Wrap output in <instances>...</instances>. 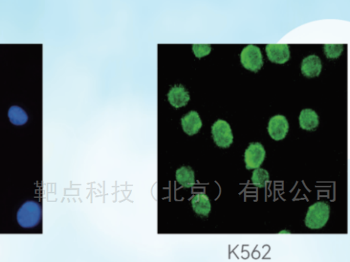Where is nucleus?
<instances>
[{"instance_id":"f257e3e1","label":"nucleus","mask_w":350,"mask_h":262,"mask_svg":"<svg viewBox=\"0 0 350 262\" xmlns=\"http://www.w3.org/2000/svg\"><path fill=\"white\" fill-rule=\"evenodd\" d=\"M331 207L325 202H318L309 207L305 218V225L311 229L322 228L330 217Z\"/></svg>"},{"instance_id":"f03ea898","label":"nucleus","mask_w":350,"mask_h":262,"mask_svg":"<svg viewBox=\"0 0 350 262\" xmlns=\"http://www.w3.org/2000/svg\"><path fill=\"white\" fill-rule=\"evenodd\" d=\"M42 218V208L37 203L26 202L17 212V221L22 227L30 228L36 226Z\"/></svg>"},{"instance_id":"7ed1b4c3","label":"nucleus","mask_w":350,"mask_h":262,"mask_svg":"<svg viewBox=\"0 0 350 262\" xmlns=\"http://www.w3.org/2000/svg\"><path fill=\"white\" fill-rule=\"evenodd\" d=\"M241 62L245 69L255 72L259 71L263 65V56L259 47L248 45L241 53Z\"/></svg>"},{"instance_id":"20e7f679","label":"nucleus","mask_w":350,"mask_h":262,"mask_svg":"<svg viewBox=\"0 0 350 262\" xmlns=\"http://www.w3.org/2000/svg\"><path fill=\"white\" fill-rule=\"evenodd\" d=\"M213 138L218 146L227 148L232 144L233 135L230 125L225 120H218L213 124Z\"/></svg>"},{"instance_id":"39448f33","label":"nucleus","mask_w":350,"mask_h":262,"mask_svg":"<svg viewBox=\"0 0 350 262\" xmlns=\"http://www.w3.org/2000/svg\"><path fill=\"white\" fill-rule=\"evenodd\" d=\"M265 157V150L261 143H251L245 151L244 161L247 169L259 168Z\"/></svg>"},{"instance_id":"423d86ee","label":"nucleus","mask_w":350,"mask_h":262,"mask_svg":"<svg viewBox=\"0 0 350 262\" xmlns=\"http://www.w3.org/2000/svg\"><path fill=\"white\" fill-rule=\"evenodd\" d=\"M268 132L270 137L276 141L282 140L286 137L289 130V123L285 117L277 115L270 119L268 124Z\"/></svg>"},{"instance_id":"0eeeda50","label":"nucleus","mask_w":350,"mask_h":262,"mask_svg":"<svg viewBox=\"0 0 350 262\" xmlns=\"http://www.w3.org/2000/svg\"><path fill=\"white\" fill-rule=\"evenodd\" d=\"M265 50L268 58L272 62L284 63L290 58V48L287 45H267Z\"/></svg>"},{"instance_id":"6e6552de","label":"nucleus","mask_w":350,"mask_h":262,"mask_svg":"<svg viewBox=\"0 0 350 262\" xmlns=\"http://www.w3.org/2000/svg\"><path fill=\"white\" fill-rule=\"evenodd\" d=\"M322 69L320 58L315 55H309L303 59L302 63V73L307 77L312 78L319 75Z\"/></svg>"},{"instance_id":"1a4fd4ad","label":"nucleus","mask_w":350,"mask_h":262,"mask_svg":"<svg viewBox=\"0 0 350 262\" xmlns=\"http://www.w3.org/2000/svg\"><path fill=\"white\" fill-rule=\"evenodd\" d=\"M168 98L171 105L175 108L186 106L190 99L189 94L183 85H175L168 94Z\"/></svg>"},{"instance_id":"9d476101","label":"nucleus","mask_w":350,"mask_h":262,"mask_svg":"<svg viewBox=\"0 0 350 262\" xmlns=\"http://www.w3.org/2000/svg\"><path fill=\"white\" fill-rule=\"evenodd\" d=\"M181 125L184 132L189 135H194L201 128L202 123L198 113L192 111L182 118Z\"/></svg>"},{"instance_id":"9b49d317","label":"nucleus","mask_w":350,"mask_h":262,"mask_svg":"<svg viewBox=\"0 0 350 262\" xmlns=\"http://www.w3.org/2000/svg\"><path fill=\"white\" fill-rule=\"evenodd\" d=\"M301 128L306 130H313L318 126L319 116L311 108L303 110L299 117Z\"/></svg>"},{"instance_id":"f8f14e48","label":"nucleus","mask_w":350,"mask_h":262,"mask_svg":"<svg viewBox=\"0 0 350 262\" xmlns=\"http://www.w3.org/2000/svg\"><path fill=\"white\" fill-rule=\"evenodd\" d=\"M192 206L194 212L201 216H208L211 211V203L208 196L204 193L195 194L192 200Z\"/></svg>"},{"instance_id":"ddd939ff","label":"nucleus","mask_w":350,"mask_h":262,"mask_svg":"<svg viewBox=\"0 0 350 262\" xmlns=\"http://www.w3.org/2000/svg\"><path fill=\"white\" fill-rule=\"evenodd\" d=\"M177 182L183 187L190 188L195 184V176L191 167H181L176 171Z\"/></svg>"},{"instance_id":"4468645a","label":"nucleus","mask_w":350,"mask_h":262,"mask_svg":"<svg viewBox=\"0 0 350 262\" xmlns=\"http://www.w3.org/2000/svg\"><path fill=\"white\" fill-rule=\"evenodd\" d=\"M10 121L15 125H23L28 121V115L25 111L17 106H13L9 111Z\"/></svg>"},{"instance_id":"2eb2a0df","label":"nucleus","mask_w":350,"mask_h":262,"mask_svg":"<svg viewBox=\"0 0 350 262\" xmlns=\"http://www.w3.org/2000/svg\"><path fill=\"white\" fill-rule=\"evenodd\" d=\"M270 179V174L267 170L257 168L253 171L252 176V182L253 185L258 188H264Z\"/></svg>"},{"instance_id":"dca6fc26","label":"nucleus","mask_w":350,"mask_h":262,"mask_svg":"<svg viewBox=\"0 0 350 262\" xmlns=\"http://www.w3.org/2000/svg\"><path fill=\"white\" fill-rule=\"evenodd\" d=\"M343 45H325L324 51L327 58H337L343 52Z\"/></svg>"},{"instance_id":"f3484780","label":"nucleus","mask_w":350,"mask_h":262,"mask_svg":"<svg viewBox=\"0 0 350 262\" xmlns=\"http://www.w3.org/2000/svg\"><path fill=\"white\" fill-rule=\"evenodd\" d=\"M193 51L196 57H204L210 53L211 46L210 45H194Z\"/></svg>"}]
</instances>
